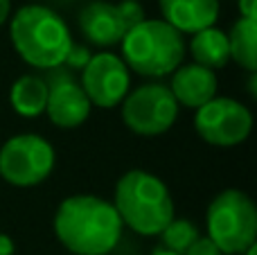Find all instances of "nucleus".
Instances as JSON below:
<instances>
[{
    "label": "nucleus",
    "instance_id": "nucleus-2",
    "mask_svg": "<svg viewBox=\"0 0 257 255\" xmlns=\"http://www.w3.org/2000/svg\"><path fill=\"white\" fill-rule=\"evenodd\" d=\"M9 36L18 57L43 72L63 66L75 43L68 23L45 5H25L9 16Z\"/></svg>",
    "mask_w": 257,
    "mask_h": 255
},
{
    "label": "nucleus",
    "instance_id": "nucleus-14",
    "mask_svg": "<svg viewBox=\"0 0 257 255\" xmlns=\"http://www.w3.org/2000/svg\"><path fill=\"white\" fill-rule=\"evenodd\" d=\"M48 93V84L41 75H21L9 88V104L16 115L34 120L45 113Z\"/></svg>",
    "mask_w": 257,
    "mask_h": 255
},
{
    "label": "nucleus",
    "instance_id": "nucleus-21",
    "mask_svg": "<svg viewBox=\"0 0 257 255\" xmlns=\"http://www.w3.org/2000/svg\"><path fill=\"white\" fill-rule=\"evenodd\" d=\"M237 7H239L241 18L257 21V0H237Z\"/></svg>",
    "mask_w": 257,
    "mask_h": 255
},
{
    "label": "nucleus",
    "instance_id": "nucleus-15",
    "mask_svg": "<svg viewBox=\"0 0 257 255\" xmlns=\"http://www.w3.org/2000/svg\"><path fill=\"white\" fill-rule=\"evenodd\" d=\"M190 54L192 63L208 68V70H221L230 61V50H228V34L219 27H208L190 39Z\"/></svg>",
    "mask_w": 257,
    "mask_h": 255
},
{
    "label": "nucleus",
    "instance_id": "nucleus-19",
    "mask_svg": "<svg viewBox=\"0 0 257 255\" xmlns=\"http://www.w3.org/2000/svg\"><path fill=\"white\" fill-rule=\"evenodd\" d=\"M90 57H93V52H90V50L86 48V45H77V43H72L70 52H68L66 61H63V68H68L70 72H75V70H84L86 63L90 61Z\"/></svg>",
    "mask_w": 257,
    "mask_h": 255
},
{
    "label": "nucleus",
    "instance_id": "nucleus-17",
    "mask_svg": "<svg viewBox=\"0 0 257 255\" xmlns=\"http://www.w3.org/2000/svg\"><path fill=\"white\" fill-rule=\"evenodd\" d=\"M158 237H160V242H163V248L183 255L192 244L196 242V239L201 237V233H199V228H196V224L192 219L174 217V219L165 226V230L158 235Z\"/></svg>",
    "mask_w": 257,
    "mask_h": 255
},
{
    "label": "nucleus",
    "instance_id": "nucleus-12",
    "mask_svg": "<svg viewBox=\"0 0 257 255\" xmlns=\"http://www.w3.org/2000/svg\"><path fill=\"white\" fill-rule=\"evenodd\" d=\"M79 30L86 41L97 48L120 45L126 34V25L122 21L117 5L106 0H93L79 12Z\"/></svg>",
    "mask_w": 257,
    "mask_h": 255
},
{
    "label": "nucleus",
    "instance_id": "nucleus-4",
    "mask_svg": "<svg viewBox=\"0 0 257 255\" xmlns=\"http://www.w3.org/2000/svg\"><path fill=\"white\" fill-rule=\"evenodd\" d=\"M122 61L128 72L160 79L176 70L185 59V39L163 18H145L120 41Z\"/></svg>",
    "mask_w": 257,
    "mask_h": 255
},
{
    "label": "nucleus",
    "instance_id": "nucleus-20",
    "mask_svg": "<svg viewBox=\"0 0 257 255\" xmlns=\"http://www.w3.org/2000/svg\"><path fill=\"white\" fill-rule=\"evenodd\" d=\"M183 255H223L221 251L217 248V244L208 237V235H201L190 248H187Z\"/></svg>",
    "mask_w": 257,
    "mask_h": 255
},
{
    "label": "nucleus",
    "instance_id": "nucleus-22",
    "mask_svg": "<svg viewBox=\"0 0 257 255\" xmlns=\"http://www.w3.org/2000/svg\"><path fill=\"white\" fill-rule=\"evenodd\" d=\"M16 253V244L7 233H0V255H14Z\"/></svg>",
    "mask_w": 257,
    "mask_h": 255
},
{
    "label": "nucleus",
    "instance_id": "nucleus-7",
    "mask_svg": "<svg viewBox=\"0 0 257 255\" xmlns=\"http://www.w3.org/2000/svg\"><path fill=\"white\" fill-rule=\"evenodd\" d=\"M122 122L131 134L154 138L163 136L176 124L181 106L165 84L149 81L128 90L120 104Z\"/></svg>",
    "mask_w": 257,
    "mask_h": 255
},
{
    "label": "nucleus",
    "instance_id": "nucleus-9",
    "mask_svg": "<svg viewBox=\"0 0 257 255\" xmlns=\"http://www.w3.org/2000/svg\"><path fill=\"white\" fill-rule=\"evenodd\" d=\"M79 86L86 93L93 108H115L122 104L126 93L131 90V72L120 54L108 50L90 57L86 68L81 70Z\"/></svg>",
    "mask_w": 257,
    "mask_h": 255
},
{
    "label": "nucleus",
    "instance_id": "nucleus-8",
    "mask_svg": "<svg viewBox=\"0 0 257 255\" xmlns=\"http://www.w3.org/2000/svg\"><path fill=\"white\" fill-rule=\"evenodd\" d=\"M194 131L210 147H237L246 143L253 131V113L239 99L217 95L194 111Z\"/></svg>",
    "mask_w": 257,
    "mask_h": 255
},
{
    "label": "nucleus",
    "instance_id": "nucleus-1",
    "mask_svg": "<svg viewBox=\"0 0 257 255\" xmlns=\"http://www.w3.org/2000/svg\"><path fill=\"white\" fill-rule=\"evenodd\" d=\"M54 237L70 255H108L122 239L120 215L99 194H72L59 203L52 219Z\"/></svg>",
    "mask_w": 257,
    "mask_h": 255
},
{
    "label": "nucleus",
    "instance_id": "nucleus-6",
    "mask_svg": "<svg viewBox=\"0 0 257 255\" xmlns=\"http://www.w3.org/2000/svg\"><path fill=\"white\" fill-rule=\"evenodd\" d=\"M57 165L52 143L39 134H18L0 147V179L14 188L45 183Z\"/></svg>",
    "mask_w": 257,
    "mask_h": 255
},
{
    "label": "nucleus",
    "instance_id": "nucleus-16",
    "mask_svg": "<svg viewBox=\"0 0 257 255\" xmlns=\"http://www.w3.org/2000/svg\"><path fill=\"white\" fill-rule=\"evenodd\" d=\"M228 34V50L230 61H235L246 72H257V21L239 18L230 27Z\"/></svg>",
    "mask_w": 257,
    "mask_h": 255
},
{
    "label": "nucleus",
    "instance_id": "nucleus-18",
    "mask_svg": "<svg viewBox=\"0 0 257 255\" xmlns=\"http://www.w3.org/2000/svg\"><path fill=\"white\" fill-rule=\"evenodd\" d=\"M117 12H120L122 21H124L126 32L131 30V27L140 25V23L147 18L145 9H142V5L138 3V0H122V3H117Z\"/></svg>",
    "mask_w": 257,
    "mask_h": 255
},
{
    "label": "nucleus",
    "instance_id": "nucleus-25",
    "mask_svg": "<svg viewBox=\"0 0 257 255\" xmlns=\"http://www.w3.org/2000/svg\"><path fill=\"white\" fill-rule=\"evenodd\" d=\"M241 255H257V244H255V246H250V248H248V251H244V253H241Z\"/></svg>",
    "mask_w": 257,
    "mask_h": 255
},
{
    "label": "nucleus",
    "instance_id": "nucleus-11",
    "mask_svg": "<svg viewBox=\"0 0 257 255\" xmlns=\"http://www.w3.org/2000/svg\"><path fill=\"white\" fill-rule=\"evenodd\" d=\"M167 88L172 90L174 99L178 106L185 108H201L208 104L210 99L217 97L219 90V77L214 70L199 66V63H181L176 70L172 72Z\"/></svg>",
    "mask_w": 257,
    "mask_h": 255
},
{
    "label": "nucleus",
    "instance_id": "nucleus-13",
    "mask_svg": "<svg viewBox=\"0 0 257 255\" xmlns=\"http://www.w3.org/2000/svg\"><path fill=\"white\" fill-rule=\"evenodd\" d=\"M163 21L178 34H196L214 27L219 18V0H158Z\"/></svg>",
    "mask_w": 257,
    "mask_h": 255
},
{
    "label": "nucleus",
    "instance_id": "nucleus-10",
    "mask_svg": "<svg viewBox=\"0 0 257 255\" xmlns=\"http://www.w3.org/2000/svg\"><path fill=\"white\" fill-rule=\"evenodd\" d=\"M43 79L50 90L48 106H45V115L50 117V122L63 131L79 129L90 117L93 104L88 102L79 81L75 79V72L59 66L52 70H45Z\"/></svg>",
    "mask_w": 257,
    "mask_h": 255
},
{
    "label": "nucleus",
    "instance_id": "nucleus-3",
    "mask_svg": "<svg viewBox=\"0 0 257 255\" xmlns=\"http://www.w3.org/2000/svg\"><path fill=\"white\" fill-rule=\"evenodd\" d=\"M113 208L124 228L142 237H158L176 217L167 183L147 170H128L117 179Z\"/></svg>",
    "mask_w": 257,
    "mask_h": 255
},
{
    "label": "nucleus",
    "instance_id": "nucleus-24",
    "mask_svg": "<svg viewBox=\"0 0 257 255\" xmlns=\"http://www.w3.org/2000/svg\"><path fill=\"white\" fill-rule=\"evenodd\" d=\"M151 255H178V253H172V251H167V248L160 246V248H156V251L151 253Z\"/></svg>",
    "mask_w": 257,
    "mask_h": 255
},
{
    "label": "nucleus",
    "instance_id": "nucleus-5",
    "mask_svg": "<svg viewBox=\"0 0 257 255\" xmlns=\"http://www.w3.org/2000/svg\"><path fill=\"white\" fill-rule=\"evenodd\" d=\"M205 235L223 255H241L257 244L255 201L237 188L221 190L205 212Z\"/></svg>",
    "mask_w": 257,
    "mask_h": 255
},
{
    "label": "nucleus",
    "instance_id": "nucleus-23",
    "mask_svg": "<svg viewBox=\"0 0 257 255\" xmlns=\"http://www.w3.org/2000/svg\"><path fill=\"white\" fill-rule=\"evenodd\" d=\"M12 16V0H0V27Z\"/></svg>",
    "mask_w": 257,
    "mask_h": 255
}]
</instances>
